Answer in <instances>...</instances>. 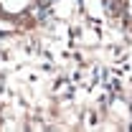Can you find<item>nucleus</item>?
<instances>
[{
    "label": "nucleus",
    "instance_id": "obj_1",
    "mask_svg": "<svg viewBox=\"0 0 132 132\" xmlns=\"http://www.w3.org/2000/svg\"><path fill=\"white\" fill-rule=\"evenodd\" d=\"M31 0H0V5H3V10L5 13H20V10H26V5H28Z\"/></svg>",
    "mask_w": 132,
    "mask_h": 132
},
{
    "label": "nucleus",
    "instance_id": "obj_2",
    "mask_svg": "<svg viewBox=\"0 0 132 132\" xmlns=\"http://www.w3.org/2000/svg\"><path fill=\"white\" fill-rule=\"evenodd\" d=\"M112 114H114V119H127V104L122 99H117L112 104Z\"/></svg>",
    "mask_w": 132,
    "mask_h": 132
},
{
    "label": "nucleus",
    "instance_id": "obj_3",
    "mask_svg": "<svg viewBox=\"0 0 132 132\" xmlns=\"http://www.w3.org/2000/svg\"><path fill=\"white\" fill-rule=\"evenodd\" d=\"M130 10H132V0H130Z\"/></svg>",
    "mask_w": 132,
    "mask_h": 132
}]
</instances>
